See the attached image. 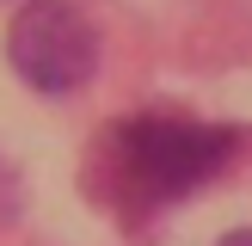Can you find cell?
I'll use <instances>...</instances> for the list:
<instances>
[{
    "label": "cell",
    "mask_w": 252,
    "mask_h": 246,
    "mask_svg": "<svg viewBox=\"0 0 252 246\" xmlns=\"http://www.w3.org/2000/svg\"><path fill=\"white\" fill-rule=\"evenodd\" d=\"M234 154V129L197 117H123L105 135V179L117 184L123 209H160L172 197H191L203 179H216Z\"/></svg>",
    "instance_id": "obj_1"
},
{
    "label": "cell",
    "mask_w": 252,
    "mask_h": 246,
    "mask_svg": "<svg viewBox=\"0 0 252 246\" xmlns=\"http://www.w3.org/2000/svg\"><path fill=\"white\" fill-rule=\"evenodd\" d=\"M6 56L25 86L37 92H74L98 74V31L74 0H31L6 31Z\"/></svg>",
    "instance_id": "obj_2"
},
{
    "label": "cell",
    "mask_w": 252,
    "mask_h": 246,
    "mask_svg": "<svg viewBox=\"0 0 252 246\" xmlns=\"http://www.w3.org/2000/svg\"><path fill=\"white\" fill-rule=\"evenodd\" d=\"M0 221H19V179L6 160H0Z\"/></svg>",
    "instance_id": "obj_3"
},
{
    "label": "cell",
    "mask_w": 252,
    "mask_h": 246,
    "mask_svg": "<svg viewBox=\"0 0 252 246\" xmlns=\"http://www.w3.org/2000/svg\"><path fill=\"white\" fill-rule=\"evenodd\" d=\"M221 246H252V228H240V234H228Z\"/></svg>",
    "instance_id": "obj_4"
}]
</instances>
